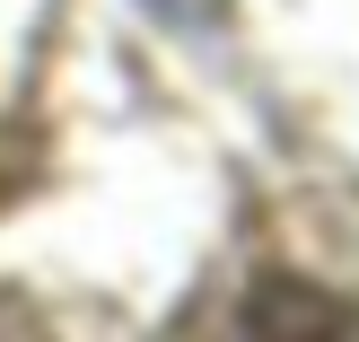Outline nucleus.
Here are the masks:
<instances>
[]
</instances>
